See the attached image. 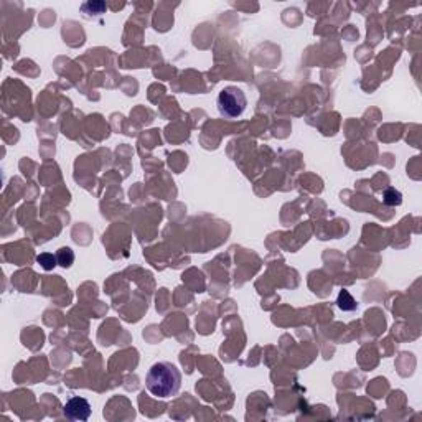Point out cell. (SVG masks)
Masks as SVG:
<instances>
[{
    "mask_svg": "<svg viewBox=\"0 0 422 422\" xmlns=\"http://www.w3.org/2000/svg\"><path fill=\"white\" fill-rule=\"evenodd\" d=\"M382 198H384V203L389 205V206H396V205H401L402 201V195L401 191H397L394 188H387L384 191V195H382Z\"/></svg>",
    "mask_w": 422,
    "mask_h": 422,
    "instance_id": "obj_7",
    "label": "cell"
},
{
    "mask_svg": "<svg viewBox=\"0 0 422 422\" xmlns=\"http://www.w3.org/2000/svg\"><path fill=\"white\" fill-rule=\"evenodd\" d=\"M337 303H338V307H340L343 312H351V310H355V308L358 307L356 300L350 295V292H348V291H341L340 292Z\"/></svg>",
    "mask_w": 422,
    "mask_h": 422,
    "instance_id": "obj_5",
    "label": "cell"
},
{
    "mask_svg": "<svg viewBox=\"0 0 422 422\" xmlns=\"http://www.w3.org/2000/svg\"><path fill=\"white\" fill-rule=\"evenodd\" d=\"M147 391L160 399H169L175 396L181 386V375L178 368L169 361L155 363L145 378Z\"/></svg>",
    "mask_w": 422,
    "mask_h": 422,
    "instance_id": "obj_1",
    "label": "cell"
},
{
    "mask_svg": "<svg viewBox=\"0 0 422 422\" xmlns=\"http://www.w3.org/2000/svg\"><path fill=\"white\" fill-rule=\"evenodd\" d=\"M56 259H58V266L68 269L73 266V262H75V253H73L70 248H61V249H58Z\"/></svg>",
    "mask_w": 422,
    "mask_h": 422,
    "instance_id": "obj_4",
    "label": "cell"
},
{
    "mask_svg": "<svg viewBox=\"0 0 422 422\" xmlns=\"http://www.w3.org/2000/svg\"><path fill=\"white\" fill-rule=\"evenodd\" d=\"M63 412L71 421H87L91 417V404L84 397L75 396L65 404Z\"/></svg>",
    "mask_w": 422,
    "mask_h": 422,
    "instance_id": "obj_3",
    "label": "cell"
},
{
    "mask_svg": "<svg viewBox=\"0 0 422 422\" xmlns=\"http://www.w3.org/2000/svg\"><path fill=\"white\" fill-rule=\"evenodd\" d=\"M37 262L45 269V271H51L53 267L58 266V259L56 256H53L51 253H42L37 256Z\"/></svg>",
    "mask_w": 422,
    "mask_h": 422,
    "instance_id": "obj_6",
    "label": "cell"
},
{
    "mask_svg": "<svg viewBox=\"0 0 422 422\" xmlns=\"http://www.w3.org/2000/svg\"><path fill=\"white\" fill-rule=\"evenodd\" d=\"M216 104H218V111L224 117L234 119V117L243 116V112L246 111L248 99L243 89H239L236 86H228L221 89V92L218 94Z\"/></svg>",
    "mask_w": 422,
    "mask_h": 422,
    "instance_id": "obj_2",
    "label": "cell"
}]
</instances>
